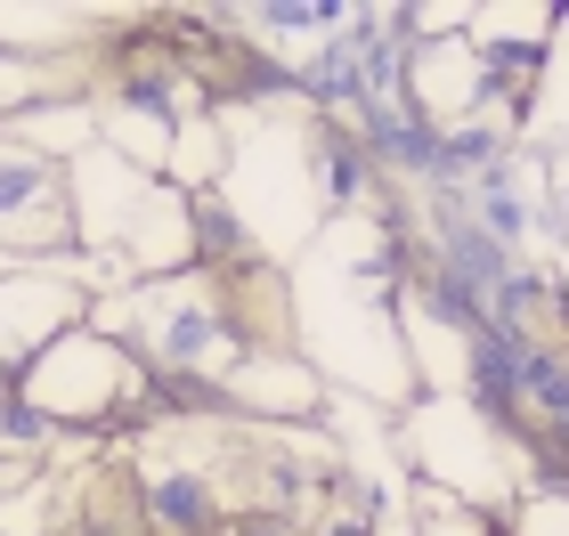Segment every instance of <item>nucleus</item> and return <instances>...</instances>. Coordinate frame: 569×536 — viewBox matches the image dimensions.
<instances>
[{"label": "nucleus", "mask_w": 569, "mask_h": 536, "mask_svg": "<svg viewBox=\"0 0 569 536\" xmlns=\"http://www.w3.org/2000/svg\"><path fill=\"white\" fill-rule=\"evenodd\" d=\"M73 227H82V244L114 252L139 285L196 269V244H188V188H171L163 171L122 163L114 146H90V155L73 163Z\"/></svg>", "instance_id": "1"}, {"label": "nucleus", "mask_w": 569, "mask_h": 536, "mask_svg": "<svg viewBox=\"0 0 569 536\" xmlns=\"http://www.w3.org/2000/svg\"><path fill=\"white\" fill-rule=\"evenodd\" d=\"M0 391L33 398L49 423H58V439H73V431H131L139 423V391H147V366L139 350L122 334H98V325H66L58 342H49L41 357H24V366L0 382Z\"/></svg>", "instance_id": "2"}, {"label": "nucleus", "mask_w": 569, "mask_h": 536, "mask_svg": "<svg viewBox=\"0 0 569 536\" xmlns=\"http://www.w3.org/2000/svg\"><path fill=\"white\" fill-rule=\"evenodd\" d=\"M131 342L147 366H163V374H203V382H228L244 366V334H237V317H228V301H220V276H154V285H131Z\"/></svg>", "instance_id": "3"}, {"label": "nucleus", "mask_w": 569, "mask_h": 536, "mask_svg": "<svg viewBox=\"0 0 569 536\" xmlns=\"http://www.w3.org/2000/svg\"><path fill=\"white\" fill-rule=\"evenodd\" d=\"M73 244H82V227H73V163H49L24 139L0 131V252L66 261Z\"/></svg>", "instance_id": "4"}, {"label": "nucleus", "mask_w": 569, "mask_h": 536, "mask_svg": "<svg viewBox=\"0 0 569 536\" xmlns=\"http://www.w3.org/2000/svg\"><path fill=\"white\" fill-rule=\"evenodd\" d=\"M122 472H131V504H139L147 536H228V520H237V504H228V464L147 447Z\"/></svg>", "instance_id": "5"}, {"label": "nucleus", "mask_w": 569, "mask_h": 536, "mask_svg": "<svg viewBox=\"0 0 569 536\" xmlns=\"http://www.w3.org/2000/svg\"><path fill=\"white\" fill-rule=\"evenodd\" d=\"M82 317H90V293L73 276H0V382Z\"/></svg>", "instance_id": "6"}, {"label": "nucleus", "mask_w": 569, "mask_h": 536, "mask_svg": "<svg viewBox=\"0 0 569 536\" xmlns=\"http://www.w3.org/2000/svg\"><path fill=\"white\" fill-rule=\"evenodd\" d=\"M228 406H237V423H309L326 406V374L301 350H252L228 374Z\"/></svg>", "instance_id": "7"}, {"label": "nucleus", "mask_w": 569, "mask_h": 536, "mask_svg": "<svg viewBox=\"0 0 569 536\" xmlns=\"http://www.w3.org/2000/svg\"><path fill=\"white\" fill-rule=\"evenodd\" d=\"M382 188V171L367 155V139L350 122H309V203L318 212H358Z\"/></svg>", "instance_id": "8"}, {"label": "nucleus", "mask_w": 569, "mask_h": 536, "mask_svg": "<svg viewBox=\"0 0 569 536\" xmlns=\"http://www.w3.org/2000/svg\"><path fill=\"white\" fill-rule=\"evenodd\" d=\"M188 244H196L203 276H237V269L261 261V236H252V220L228 203V188H188Z\"/></svg>", "instance_id": "9"}, {"label": "nucleus", "mask_w": 569, "mask_h": 536, "mask_svg": "<svg viewBox=\"0 0 569 536\" xmlns=\"http://www.w3.org/2000/svg\"><path fill=\"white\" fill-rule=\"evenodd\" d=\"M252 24V41H269V49H293V41H333L350 24V0H261V9H244Z\"/></svg>", "instance_id": "10"}, {"label": "nucleus", "mask_w": 569, "mask_h": 536, "mask_svg": "<svg viewBox=\"0 0 569 536\" xmlns=\"http://www.w3.org/2000/svg\"><path fill=\"white\" fill-rule=\"evenodd\" d=\"M416 536H521V504H463V496H431V528Z\"/></svg>", "instance_id": "11"}, {"label": "nucleus", "mask_w": 569, "mask_h": 536, "mask_svg": "<svg viewBox=\"0 0 569 536\" xmlns=\"http://www.w3.org/2000/svg\"><path fill=\"white\" fill-rule=\"evenodd\" d=\"M17 496H41V464H33V455H9V464H0V528H9Z\"/></svg>", "instance_id": "12"}, {"label": "nucleus", "mask_w": 569, "mask_h": 536, "mask_svg": "<svg viewBox=\"0 0 569 536\" xmlns=\"http://www.w3.org/2000/svg\"><path fill=\"white\" fill-rule=\"evenodd\" d=\"M309 536H382V528H375V520H358V513H333V504H326V513L309 520Z\"/></svg>", "instance_id": "13"}, {"label": "nucleus", "mask_w": 569, "mask_h": 536, "mask_svg": "<svg viewBox=\"0 0 569 536\" xmlns=\"http://www.w3.org/2000/svg\"><path fill=\"white\" fill-rule=\"evenodd\" d=\"M228 536H309L301 520H269V513H237L228 520Z\"/></svg>", "instance_id": "14"}, {"label": "nucleus", "mask_w": 569, "mask_h": 536, "mask_svg": "<svg viewBox=\"0 0 569 536\" xmlns=\"http://www.w3.org/2000/svg\"><path fill=\"white\" fill-rule=\"evenodd\" d=\"M0 536H41V528H0Z\"/></svg>", "instance_id": "15"}]
</instances>
